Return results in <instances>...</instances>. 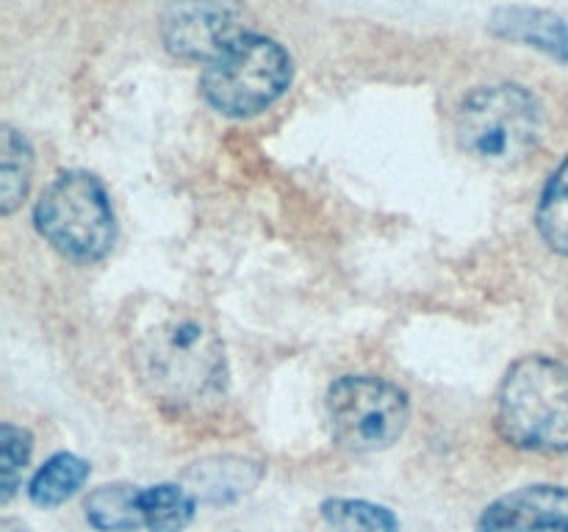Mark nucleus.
I'll use <instances>...</instances> for the list:
<instances>
[{
	"instance_id": "2",
	"label": "nucleus",
	"mask_w": 568,
	"mask_h": 532,
	"mask_svg": "<svg viewBox=\"0 0 568 532\" xmlns=\"http://www.w3.org/2000/svg\"><path fill=\"white\" fill-rule=\"evenodd\" d=\"M494 427L519 452H568V364L525 355L505 371Z\"/></svg>"
},
{
	"instance_id": "12",
	"label": "nucleus",
	"mask_w": 568,
	"mask_h": 532,
	"mask_svg": "<svg viewBox=\"0 0 568 532\" xmlns=\"http://www.w3.org/2000/svg\"><path fill=\"white\" fill-rule=\"evenodd\" d=\"M200 499L183 482H153L139 488V513L144 532H186L194 524Z\"/></svg>"
},
{
	"instance_id": "5",
	"label": "nucleus",
	"mask_w": 568,
	"mask_h": 532,
	"mask_svg": "<svg viewBox=\"0 0 568 532\" xmlns=\"http://www.w3.org/2000/svg\"><path fill=\"white\" fill-rule=\"evenodd\" d=\"M294 81V59L277 39L244 31L222 50L200 75L205 103L231 120L264 114L288 92Z\"/></svg>"
},
{
	"instance_id": "15",
	"label": "nucleus",
	"mask_w": 568,
	"mask_h": 532,
	"mask_svg": "<svg viewBox=\"0 0 568 532\" xmlns=\"http://www.w3.org/2000/svg\"><path fill=\"white\" fill-rule=\"evenodd\" d=\"M320 515L331 532H403L399 515L388 504L361 497H327Z\"/></svg>"
},
{
	"instance_id": "1",
	"label": "nucleus",
	"mask_w": 568,
	"mask_h": 532,
	"mask_svg": "<svg viewBox=\"0 0 568 532\" xmlns=\"http://www.w3.org/2000/svg\"><path fill=\"white\" fill-rule=\"evenodd\" d=\"M133 369L144 391L166 410L189 413L227 393L225 344L189 310H155L131 338Z\"/></svg>"
},
{
	"instance_id": "18",
	"label": "nucleus",
	"mask_w": 568,
	"mask_h": 532,
	"mask_svg": "<svg viewBox=\"0 0 568 532\" xmlns=\"http://www.w3.org/2000/svg\"><path fill=\"white\" fill-rule=\"evenodd\" d=\"M0 532H31V526L22 519H14V515H3L0 519Z\"/></svg>"
},
{
	"instance_id": "6",
	"label": "nucleus",
	"mask_w": 568,
	"mask_h": 532,
	"mask_svg": "<svg viewBox=\"0 0 568 532\" xmlns=\"http://www.w3.org/2000/svg\"><path fill=\"white\" fill-rule=\"evenodd\" d=\"M333 441L355 454L383 452L410 424V397L397 382L377 375H342L325 397Z\"/></svg>"
},
{
	"instance_id": "10",
	"label": "nucleus",
	"mask_w": 568,
	"mask_h": 532,
	"mask_svg": "<svg viewBox=\"0 0 568 532\" xmlns=\"http://www.w3.org/2000/svg\"><path fill=\"white\" fill-rule=\"evenodd\" d=\"M264 477L258 460L239 458V454H216L197 460L183 474V485L200 499V504H231L247 497Z\"/></svg>"
},
{
	"instance_id": "4",
	"label": "nucleus",
	"mask_w": 568,
	"mask_h": 532,
	"mask_svg": "<svg viewBox=\"0 0 568 532\" xmlns=\"http://www.w3.org/2000/svg\"><path fill=\"white\" fill-rule=\"evenodd\" d=\"M458 142L488 166H516L536 153L544 136V105L521 83L475 86L455 116Z\"/></svg>"
},
{
	"instance_id": "3",
	"label": "nucleus",
	"mask_w": 568,
	"mask_h": 532,
	"mask_svg": "<svg viewBox=\"0 0 568 532\" xmlns=\"http://www.w3.org/2000/svg\"><path fill=\"white\" fill-rule=\"evenodd\" d=\"M39 236L78 266L109 258L116 244V214L105 183L89 170L59 172L33 205Z\"/></svg>"
},
{
	"instance_id": "7",
	"label": "nucleus",
	"mask_w": 568,
	"mask_h": 532,
	"mask_svg": "<svg viewBox=\"0 0 568 532\" xmlns=\"http://www.w3.org/2000/svg\"><path fill=\"white\" fill-rule=\"evenodd\" d=\"M244 33L242 11L231 0H170L161 17L166 53L211 64Z\"/></svg>"
},
{
	"instance_id": "9",
	"label": "nucleus",
	"mask_w": 568,
	"mask_h": 532,
	"mask_svg": "<svg viewBox=\"0 0 568 532\" xmlns=\"http://www.w3.org/2000/svg\"><path fill=\"white\" fill-rule=\"evenodd\" d=\"M488 28L497 39L525 44L568 64V22L555 11L538 6H503L491 14Z\"/></svg>"
},
{
	"instance_id": "17",
	"label": "nucleus",
	"mask_w": 568,
	"mask_h": 532,
	"mask_svg": "<svg viewBox=\"0 0 568 532\" xmlns=\"http://www.w3.org/2000/svg\"><path fill=\"white\" fill-rule=\"evenodd\" d=\"M33 458V432L28 427L0 424V504H11L22 488V477Z\"/></svg>"
},
{
	"instance_id": "8",
	"label": "nucleus",
	"mask_w": 568,
	"mask_h": 532,
	"mask_svg": "<svg viewBox=\"0 0 568 532\" xmlns=\"http://www.w3.org/2000/svg\"><path fill=\"white\" fill-rule=\"evenodd\" d=\"M477 532H568V485L532 482L483 508Z\"/></svg>"
},
{
	"instance_id": "13",
	"label": "nucleus",
	"mask_w": 568,
	"mask_h": 532,
	"mask_svg": "<svg viewBox=\"0 0 568 532\" xmlns=\"http://www.w3.org/2000/svg\"><path fill=\"white\" fill-rule=\"evenodd\" d=\"M139 488L133 482H103L83 497V519L94 532H142Z\"/></svg>"
},
{
	"instance_id": "14",
	"label": "nucleus",
	"mask_w": 568,
	"mask_h": 532,
	"mask_svg": "<svg viewBox=\"0 0 568 532\" xmlns=\"http://www.w3.org/2000/svg\"><path fill=\"white\" fill-rule=\"evenodd\" d=\"M33 144L22 131L6 122L0 127V214L11 216L22 208L33 181Z\"/></svg>"
},
{
	"instance_id": "11",
	"label": "nucleus",
	"mask_w": 568,
	"mask_h": 532,
	"mask_svg": "<svg viewBox=\"0 0 568 532\" xmlns=\"http://www.w3.org/2000/svg\"><path fill=\"white\" fill-rule=\"evenodd\" d=\"M92 477V463L75 452H53L28 480V502L42 510H55L83 491Z\"/></svg>"
},
{
	"instance_id": "16",
	"label": "nucleus",
	"mask_w": 568,
	"mask_h": 532,
	"mask_svg": "<svg viewBox=\"0 0 568 532\" xmlns=\"http://www.w3.org/2000/svg\"><path fill=\"white\" fill-rule=\"evenodd\" d=\"M536 227L552 253L568 255V155L555 166L538 197Z\"/></svg>"
}]
</instances>
